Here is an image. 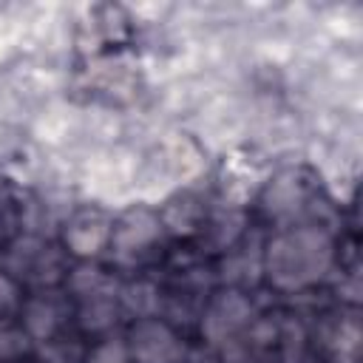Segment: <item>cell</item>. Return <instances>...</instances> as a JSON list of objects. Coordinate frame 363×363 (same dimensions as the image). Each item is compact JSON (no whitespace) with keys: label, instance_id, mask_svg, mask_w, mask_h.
Instances as JSON below:
<instances>
[{"label":"cell","instance_id":"5bb4252c","mask_svg":"<svg viewBox=\"0 0 363 363\" xmlns=\"http://www.w3.org/2000/svg\"><path fill=\"white\" fill-rule=\"evenodd\" d=\"M128 346L119 337H108L96 343L91 352H85V363H128Z\"/></svg>","mask_w":363,"mask_h":363},{"label":"cell","instance_id":"6da1fadb","mask_svg":"<svg viewBox=\"0 0 363 363\" xmlns=\"http://www.w3.org/2000/svg\"><path fill=\"white\" fill-rule=\"evenodd\" d=\"M335 258V244L320 227H289L261 252V269L278 289H303L320 281Z\"/></svg>","mask_w":363,"mask_h":363},{"label":"cell","instance_id":"7c38bea8","mask_svg":"<svg viewBox=\"0 0 363 363\" xmlns=\"http://www.w3.org/2000/svg\"><path fill=\"white\" fill-rule=\"evenodd\" d=\"M357 343H360V329H357V320H354V318L337 320V323L326 332V346L332 349V354H335L337 360H354Z\"/></svg>","mask_w":363,"mask_h":363},{"label":"cell","instance_id":"3957f363","mask_svg":"<svg viewBox=\"0 0 363 363\" xmlns=\"http://www.w3.org/2000/svg\"><path fill=\"white\" fill-rule=\"evenodd\" d=\"M162 221L156 213L136 207L128 210L113 227H111V252L119 264H142L145 258H150L156 252V247L162 244Z\"/></svg>","mask_w":363,"mask_h":363},{"label":"cell","instance_id":"30bf717a","mask_svg":"<svg viewBox=\"0 0 363 363\" xmlns=\"http://www.w3.org/2000/svg\"><path fill=\"white\" fill-rule=\"evenodd\" d=\"M159 306H162V295L159 286H153L150 281H133L119 289V309L133 315V320L156 318Z\"/></svg>","mask_w":363,"mask_h":363},{"label":"cell","instance_id":"5b68a950","mask_svg":"<svg viewBox=\"0 0 363 363\" xmlns=\"http://www.w3.org/2000/svg\"><path fill=\"white\" fill-rule=\"evenodd\" d=\"M128 357L133 363H184V343L170 323L159 318L136 320L128 335Z\"/></svg>","mask_w":363,"mask_h":363},{"label":"cell","instance_id":"4fadbf2b","mask_svg":"<svg viewBox=\"0 0 363 363\" xmlns=\"http://www.w3.org/2000/svg\"><path fill=\"white\" fill-rule=\"evenodd\" d=\"M28 346H31V337L26 335L23 323L17 326L11 318H3L0 320V360L3 363L6 360H17V357H23L28 352Z\"/></svg>","mask_w":363,"mask_h":363},{"label":"cell","instance_id":"7a4b0ae2","mask_svg":"<svg viewBox=\"0 0 363 363\" xmlns=\"http://www.w3.org/2000/svg\"><path fill=\"white\" fill-rule=\"evenodd\" d=\"M71 295L77 301L79 326L88 332H105L116 323L119 309V284L99 267H79L71 272Z\"/></svg>","mask_w":363,"mask_h":363},{"label":"cell","instance_id":"ba28073f","mask_svg":"<svg viewBox=\"0 0 363 363\" xmlns=\"http://www.w3.org/2000/svg\"><path fill=\"white\" fill-rule=\"evenodd\" d=\"M111 221L99 210H82L77 213L65 227V244L77 255H96L111 241Z\"/></svg>","mask_w":363,"mask_h":363},{"label":"cell","instance_id":"9a60e30c","mask_svg":"<svg viewBox=\"0 0 363 363\" xmlns=\"http://www.w3.org/2000/svg\"><path fill=\"white\" fill-rule=\"evenodd\" d=\"M17 309H20L17 284H14L11 275H3V272H0V320H3V318H11Z\"/></svg>","mask_w":363,"mask_h":363},{"label":"cell","instance_id":"2e32d148","mask_svg":"<svg viewBox=\"0 0 363 363\" xmlns=\"http://www.w3.org/2000/svg\"><path fill=\"white\" fill-rule=\"evenodd\" d=\"M184 363H216V357L207 352H193L190 357H184Z\"/></svg>","mask_w":363,"mask_h":363},{"label":"cell","instance_id":"277c9868","mask_svg":"<svg viewBox=\"0 0 363 363\" xmlns=\"http://www.w3.org/2000/svg\"><path fill=\"white\" fill-rule=\"evenodd\" d=\"M250 323H252V303L238 289L218 292L201 312V335L210 346H218V349L235 340L238 335H244Z\"/></svg>","mask_w":363,"mask_h":363},{"label":"cell","instance_id":"8992f818","mask_svg":"<svg viewBox=\"0 0 363 363\" xmlns=\"http://www.w3.org/2000/svg\"><path fill=\"white\" fill-rule=\"evenodd\" d=\"M9 272L34 286H51L62 275L60 252L40 238H20L9 250Z\"/></svg>","mask_w":363,"mask_h":363},{"label":"cell","instance_id":"9c48e42d","mask_svg":"<svg viewBox=\"0 0 363 363\" xmlns=\"http://www.w3.org/2000/svg\"><path fill=\"white\" fill-rule=\"evenodd\" d=\"M159 221H162V227H167L170 233L190 235V233H196L199 224L204 221V207H201V201H199L196 196L182 193V196H176V199L167 201V207H164V213L159 216Z\"/></svg>","mask_w":363,"mask_h":363},{"label":"cell","instance_id":"8fae6325","mask_svg":"<svg viewBox=\"0 0 363 363\" xmlns=\"http://www.w3.org/2000/svg\"><path fill=\"white\" fill-rule=\"evenodd\" d=\"M37 363H85V349L77 337H51L37 346Z\"/></svg>","mask_w":363,"mask_h":363},{"label":"cell","instance_id":"52a82bcc","mask_svg":"<svg viewBox=\"0 0 363 363\" xmlns=\"http://www.w3.org/2000/svg\"><path fill=\"white\" fill-rule=\"evenodd\" d=\"M68 315H71V301L62 292L40 289L23 303V329L31 340L43 343L62 332V326L68 323Z\"/></svg>","mask_w":363,"mask_h":363}]
</instances>
